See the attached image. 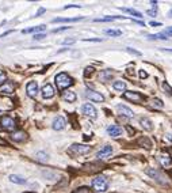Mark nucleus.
Here are the masks:
<instances>
[{
  "label": "nucleus",
  "instance_id": "1",
  "mask_svg": "<svg viewBox=\"0 0 172 193\" xmlns=\"http://www.w3.org/2000/svg\"><path fill=\"white\" fill-rule=\"evenodd\" d=\"M72 84H73L72 78L68 76L65 72H61L56 76V86H57V90H60V91H64L65 88L70 87Z\"/></svg>",
  "mask_w": 172,
  "mask_h": 193
},
{
  "label": "nucleus",
  "instance_id": "2",
  "mask_svg": "<svg viewBox=\"0 0 172 193\" xmlns=\"http://www.w3.org/2000/svg\"><path fill=\"white\" fill-rule=\"evenodd\" d=\"M92 188L95 192H106L108 188V180L104 176H96L92 180Z\"/></svg>",
  "mask_w": 172,
  "mask_h": 193
},
{
  "label": "nucleus",
  "instance_id": "3",
  "mask_svg": "<svg viewBox=\"0 0 172 193\" xmlns=\"http://www.w3.org/2000/svg\"><path fill=\"white\" fill-rule=\"evenodd\" d=\"M0 127H2L3 131H8V132H12L15 131V128H16V122L12 117L10 116H3L0 118Z\"/></svg>",
  "mask_w": 172,
  "mask_h": 193
},
{
  "label": "nucleus",
  "instance_id": "4",
  "mask_svg": "<svg viewBox=\"0 0 172 193\" xmlns=\"http://www.w3.org/2000/svg\"><path fill=\"white\" fill-rule=\"evenodd\" d=\"M147 174H148V176H151L155 181H157L159 184H163V185L167 184V178H165V176H164L161 172H159V170H156V169H148V170H147Z\"/></svg>",
  "mask_w": 172,
  "mask_h": 193
},
{
  "label": "nucleus",
  "instance_id": "5",
  "mask_svg": "<svg viewBox=\"0 0 172 193\" xmlns=\"http://www.w3.org/2000/svg\"><path fill=\"white\" fill-rule=\"evenodd\" d=\"M123 98L125 99H129V101H132V102H143L144 101V95H141L140 92H136V91H126V92H123Z\"/></svg>",
  "mask_w": 172,
  "mask_h": 193
},
{
  "label": "nucleus",
  "instance_id": "6",
  "mask_svg": "<svg viewBox=\"0 0 172 193\" xmlns=\"http://www.w3.org/2000/svg\"><path fill=\"white\" fill-rule=\"evenodd\" d=\"M69 151H72L75 154H79V155H84V154H88L89 151H91V147L84 146V144H72L69 148Z\"/></svg>",
  "mask_w": 172,
  "mask_h": 193
},
{
  "label": "nucleus",
  "instance_id": "7",
  "mask_svg": "<svg viewBox=\"0 0 172 193\" xmlns=\"http://www.w3.org/2000/svg\"><path fill=\"white\" fill-rule=\"evenodd\" d=\"M26 92L30 98H35L37 94H38V84L37 82H29L27 86H26Z\"/></svg>",
  "mask_w": 172,
  "mask_h": 193
},
{
  "label": "nucleus",
  "instance_id": "8",
  "mask_svg": "<svg viewBox=\"0 0 172 193\" xmlns=\"http://www.w3.org/2000/svg\"><path fill=\"white\" fill-rule=\"evenodd\" d=\"M65 125H66L65 118L61 117V116H57V117H56L54 120H53V124H52V127H53L54 131H61V129L65 128Z\"/></svg>",
  "mask_w": 172,
  "mask_h": 193
},
{
  "label": "nucleus",
  "instance_id": "9",
  "mask_svg": "<svg viewBox=\"0 0 172 193\" xmlns=\"http://www.w3.org/2000/svg\"><path fill=\"white\" fill-rule=\"evenodd\" d=\"M41 92H42V96H43L45 99L53 98L54 94H56L54 88L52 87V84H49V83H46V84H45V86L42 87V90H41Z\"/></svg>",
  "mask_w": 172,
  "mask_h": 193
},
{
  "label": "nucleus",
  "instance_id": "10",
  "mask_svg": "<svg viewBox=\"0 0 172 193\" xmlns=\"http://www.w3.org/2000/svg\"><path fill=\"white\" fill-rule=\"evenodd\" d=\"M85 95H87V98H89L92 102H103L104 101V96L93 90H87L85 91Z\"/></svg>",
  "mask_w": 172,
  "mask_h": 193
},
{
  "label": "nucleus",
  "instance_id": "11",
  "mask_svg": "<svg viewBox=\"0 0 172 193\" xmlns=\"http://www.w3.org/2000/svg\"><path fill=\"white\" fill-rule=\"evenodd\" d=\"M83 113L85 114V116L92 117V118L96 117V109H95V106L93 105H91V103H84L83 105Z\"/></svg>",
  "mask_w": 172,
  "mask_h": 193
},
{
  "label": "nucleus",
  "instance_id": "12",
  "mask_svg": "<svg viewBox=\"0 0 172 193\" xmlns=\"http://www.w3.org/2000/svg\"><path fill=\"white\" fill-rule=\"evenodd\" d=\"M111 153H113V147H111V146H104L102 150L98 151V154H96V158H98V159H104V158L110 157Z\"/></svg>",
  "mask_w": 172,
  "mask_h": 193
},
{
  "label": "nucleus",
  "instance_id": "13",
  "mask_svg": "<svg viewBox=\"0 0 172 193\" xmlns=\"http://www.w3.org/2000/svg\"><path fill=\"white\" fill-rule=\"evenodd\" d=\"M107 133L113 137H118L122 135V128L119 127V125H110V127L107 128Z\"/></svg>",
  "mask_w": 172,
  "mask_h": 193
},
{
  "label": "nucleus",
  "instance_id": "14",
  "mask_svg": "<svg viewBox=\"0 0 172 193\" xmlns=\"http://www.w3.org/2000/svg\"><path fill=\"white\" fill-rule=\"evenodd\" d=\"M117 110H118V112L121 113V114H123V116H126V117H129V118L134 117L133 110L130 109V107L125 106V105H118V106H117Z\"/></svg>",
  "mask_w": 172,
  "mask_h": 193
},
{
  "label": "nucleus",
  "instance_id": "15",
  "mask_svg": "<svg viewBox=\"0 0 172 193\" xmlns=\"http://www.w3.org/2000/svg\"><path fill=\"white\" fill-rule=\"evenodd\" d=\"M11 139H12L14 142H25V140L27 139V133L23 131H16L11 135Z\"/></svg>",
  "mask_w": 172,
  "mask_h": 193
},
{
  "label": "nucleus",
  "instance_id": "16",
  "mask_svg": "<svg viewBox=\"0 0 172 193\" xmlns=\"http://www.w3.org/2000/svg\"><path fill=\"white\" fill-rule=\"evenodd\" d=\"M14 83H11V82H6L4 84H3L2 87H0V91L3 92V94H12L14 92Z\"/></svg>",
  "mask_w": 172,
  "mask_h": 193
},
{
  "label": "nucleus",
  "instance_id": "17",
  "mask_svg": "<svg viewBox=\"0 0 172 193\" xmlns=\"http://www.w3.org/2000/svg\"><path fill=\"white\" fill-rule=\"evenodd\" d=\"M159 161H160V163H161L164 167H168V166L171 165L172 159H171L170 155H167V154H161V155L159 157Z\"/></svg>",
  "mask_w": 172,
  "mask_h": 193
},
{
  "label": "nucleus",
  "instance_id": "18",
  "mask_svg": "<svg viewBox=\"0 0 172 193\" xmlns=\"http://www.w3.org/2000/svg\"><path fill=\"white\" fill-rule=\"evenodd\" d=\"M111 78H113V72H111L110 69H104V71L99 73V79L102 82H107V80H110Z\"/></svg>",
  "mask_w": 172,
  "mask_h": 193
},
{
  "label": "nucleus",
  "instance_id": "19",
  "mask_svg": "<svg viewBox=\"0 0 172 193\" xmlns=\"http://www.w3.org/2000/svg\"><path fill=\"white\" fill-rule=\"evenodd\" d=\"M62 99H64V101H68V102H75L76 101V94H75L73 91H64Z\"/></svg>",
  "mask_w": 172,
  "mask_h": 193
},
{
  "label": "nucleus",
  "instance_id": "20",
  "mask_svg": "<svg viewBox=\"0 0 172 193\" xmlns=\"http://www.w3.org/2000/svg\"><path fill=\"white\" fill-rule=\"evenodd\" d=\"M140 122H141V127H143L144 129H147V131H152L153 129V125H152V121L149 120V118H145V117H143L140 120Z\"/></svg>",
  "mask_w": 172,
  "mask_h": 193
},
{
  "label": "nucleus",
  "instance_id": "21",
  "mask_svg": "<svg viewBox=\"0 0 172 193\" xmlns=\"http://www.w3.org/2000/svg\"><path fill=\"white\" fill-rule=\"evenodd\" d=\"M138 144L143 146L144 148H147V150H151L152 148V142L148 139V137H140V139H138Z\"/></svg>",
  "mask_w": 172,
  "mask_h": 193
},
{
  "label": "nucleus",
  "instance_id": "22",
  "mask_svg": "<svg viewBox=\"0 0 172 193\" xmlns=\"http://www.w3.org/2000/svg\"><path fill=\"white\" fill-rule=\"evenodd\" d=\"M10 181L11 182H14V184H19V185L26 184V178L18 176V174H12V176H10Z\"/></svg>",
  "mask_w": 172,
  "mask_h": 193
},
{
  "label": "nucleus",
  "instance_id": "23",
  "mask_svg": "<svg viewBox=\"0 0 172 193\" xmlns=\"http://www.w3.org/2000/svg\"><path fill=\"white\" fill-rule=\"evenodd\" d=\"M113 87H114V90H117V91H125L126 90V83L122 80H115L113 83Z\"/></svg>",
  "mask_w": 172,
  "mask_h": 193
},
{
  "label": "nucleus",
  "instance_id": "24",
  "mask_svg": "<svg viewBox=\"0 0 172 193\" xmlns=\"http://www.w3.org/2000/svg\"><path fill=\"white\" fill-rule=\"evenodd\" d=\"M45 27H46V26L41 25V26H37V27L26 29V30H23V31H22V33H23V34H27V33H37V31H42V30H45Z\"/></svg>",
  "mask_w": 172,
  "mask_h": 193
},
{
  "label": "nucleus",
  "instance_id": "25",
  "mask_svg": "<svg viewBox=\"0 0 172 193\" xmlns=\"http://www.w3.org/2000/svg\"><path fill=\"white\" fill-rule=\"evenodd\" d=\"M122 11H125V12H128V14H132L133 16H136V18H143L144 15L140 12V11H137V10H133V8H121Z\"/></svg>",
  "mask_w": 172,
  "mask_h": 193
},
{
  "label": "nucleus",
  "instance_id": "26",
  "mask_svg": "<svg viewBox=\"0 0 172 193\" xmlns=\"http://www.w3.org/2000/svg\"><path fill=\"white\" fill-rule=\"evenodd\" d=\"M115 19H125V16H106V18H96L95 22H110Z\"/></svg>",
  "mask_w": 172,
  "mask_h": 193
},
{
  "label": "nucleus",
  "instance_id": "27",
  "mask_svg": "<svg viewBox=\"0 0 172 193\" xmlns=\"http://www.w3.org/2000/svg\"><path fill=\"white\" fill-rule=\"evenodd\" d=\"M83 18H57V19H53V22L56 23V22H79L81 21Z\"/></svg>",
  "mask_w": 172,
  "mask_h": 193
},
{
  "label": "nucleus",
  "instance_id": "28",
  "mask_svg": "<svg viewBox=\"0 0 172 193\" xmlns=\"http://www.w3.org/2000/svg\"><path fill=\"white\" fill-rule=\"evenodd\" d=\"M37 159H38L39 162H48L49 161V155L46 153H42V151H39V153H37Z\"/></svg>",
  "mask_w": 172,
  "mask_h": 193
},
{
  "label": "nucleus",
  "instance_id": "29",
  "mask_svg": "<svg viewBox=\"0 0 172 193\" xmlns=\"http://www.w3.org/2000/svg\"><path fill=\"white\" fill-rule=\"evenodd\" d=\"M149 40H168V37L165 33H160V34H155V35H148Z\"/></svg>",
  "mask_w": 172,
  "mask_h": 193
},
{
  "label": "nucleus",
  "instance_id": "30",
  "mask_svg": "<svg viewBox=\"0 0 172 193\" xmlns=\"http://www.w3.org/2000/svg\"><path fill=\"white\" fill-rule=\"evenodd\" d=\"M104 33H106L107 35H111V37H118V35L122 34L121 30H114V29H108V30H106Z\"/></svg>",
  "mask_w": 172,
  "mask_h": 193
},
{
  "label": "nucleus",
  "instance_id": "31",
  "mask_svg": "<svg viewBox=\"0 0 172 193\" xmlns=\"http://www.w3.org/2000/svg\"><path fill=\"white\" fill-rule=\"evenodd\" d=\"M73 193H92V192L89 191V188H87V186H81L79 189H76Z\"/></svg>",
  "mask_w": 172,
  "mask_h": 193
},
{
  "label": "nucleus",
  "instance_id": "32",
  "mask_svg": "<svg viewBox=\"0 0 172 193\" xmlns=\"http://www.w3.org/2000/svg\"><path fill=\"white\" fill-rule=\"evenodd\" d=\"M152 105H153V106H156V107H163V106H164V103H163L161 99L155 98V99L152 101Z\"/></svg>",
  "mask_w": 172,
  "mask_h": 193
},
{
  "label": "nucleus",
  "instance_id": "33",
  "mask_svg": "<svg viewBox=\"0 0 172 193\" xmlns=\"http://www.w3.org/2000/svg\"><path fill=\"white\" fill-rule=\"evenodd\" d=\"M163 88H164V90H165V91L168 92V94H171V95H172V88L170 87V84H168L167 82H164V83H163Z\"/></svg>",
  "mask_w": 172,
  "mask_h": 193
},
{
  "label": "nucleus",
  "instance_id": "34",
  "mask_svg": "<svg viewBox=\"0 0 172 193\" xmlns=\"http://www.w3.org/2000/svg\"><path fill=\"white\" fill-rule=\"evenodd\" d=\"M92 72H93V68H92V67H87V68H85V71H84V76L91 75Z\"/></svg>",
  "mask_w": 172,
  "mask_h": 193
},
{
  "label": "nucleus",
  "instance_id": "35",
  "mask_svg": "<svg viewBox=\"0 0 172 193\" xmlns=\"http://www.w3.org/2000/svg\"><path fill=\"white\" fill-rule=\"evenodd\" d=\"M126 50L130 52V53H133V54H136V56H141V52L134 50V49H132V48H126Z\"/></svg>",
  "mask_w": 172,
  "mask_h": 193
},
{
  "label": "nucleus",
  "instance_id": "36",
  "mask_svg": "<svg viewBox=\"0 0 172 193\" xmlns=\"http://www.w3.org/2000/svg\"><path fill=\"white\" fill-rule=\"evenodd\" d=\"M46 37V34H43V33H39V34H34V40H42Z\"/></svg>",
  "mask_w": 172,
  "mask_h": 193
},
{
  "label": "nucleus",
  "instance_id": "37",
  "mask_svg": "<svg viewBox=\"0 0 172 193\" xmlns=\"http://www.w3.org/2000/svg\"><path fill=\"white\" fill-rule=\"evenodd\" d=\"M4 83H6V75L4 73H0V86H3Z\"/></svg>",
  "mask_w": 172,
  "mask_h": 193
},
{
  "label": "nucleus",
  "instance_id": "38",
  "mask_svg": "<svg viewBox=\"0 0 172 193\" xmlns=\"http://www.w3.org/2000/svg\"><path fill=\"white\" fill-rule=\"evenodd\" d=\"M148 15H151V16H156V14H157V11H156V8H153V10H148Z\"/></svg>",
  "mask_w": 172,
  "mask_h": 193
},
{
  "label": "nucleus",
  "instance_id": "39",
  "mask_svg": "<svg viewBox=\"0 0 172 193\" xmlns=\"http://www.w3.org/2000/svg\"><path fill=\"white\" fill-rule=\"evenodd\" d=\"M126 131H128L130 135H134V133H136V131H134V128H132L130 127V125H126Z\"/></svg>",
  "mask_w": 172,
  "mask_h": 193
},
{
  "label": "nucleus",
  "instance_id": "40",
  "mask_svg": "<svg viewBox=\"0 0 172 193\" xmlns=\"http://www.w3.org/2000/svg\"><path fill=\"white\" fill-rule=\"evenodd\" d=\"M140 78H141V79H145V78H148V73L145 72L144 69H141V71H140Z\"/></svg>",
  "mask_w": 172,
  "mask_h": 193
},
{
  "label": "nucleus",
  "instance_id": "41",
  "mask_svg": "<svg viewBox=\"0 0 172 193\" xmlns=\"http://www.w3.org/2000/svg\"><path fill=\"white\" fill-rule=\"evenodd\" d=\"M69 26H65V27H60V29H56V30H53V33H58V31H64V30H68Z\"/></svg>",
  "mask_w": 172,
  "mask_h": 193
},
{
  "label": "nucleus",
  "instance_id": "42",
  "mask_svg": "<svg viewBox=\"0 0 172 193\" xmlns=\"http://www.w3.org/2000/svg\"><path fill=\"white\" fill-rule=\"evenodd\" d=\"M73 42H75V40H65V41H62L64 45H70V44H73Z\"/></svg>",
  "mask_w": 172,
  "mask_h": 193
},
{
  "label": "nucleus",
  "instance_id": "43",
  "mask_svg": "<svg viewBox=\"0 0 172 193\" xmlns=\"http://www.w3.org/2000/svg\"><path fill=\"white\" fill-rule=\"evenodd\" d=\"M79 7H80V6H77V4H73V6H65L64 8H65V10H68V8H79Z\"/></svg>",
  "mask_w": 172,
  "mask_h": 193
},
{
  "label": "nucleus",
  "instance_id": "44",
  "mask_svg": "<svg viewBox=\"0 0 172 193\" xmlns=\"http://www.w3.org/2000/svg\"><path fill=\"white\" fill-rule=\"evenodd\" d=\"M151 26H153V27H157V26H161V23H157V22H151L149 23Z\"/></svg>",
  "mask_w": 172,
  "mask_h": 193
},
{
  "label": "nucleus",
  "instance_id": "45",
  "mask_svg": "<svg viewBox=\"0 0 172 193\" xmlns=\"http://www.w3.org/2000/svg\"><path fill=\"white\" fill-rule=\"evenodd\" d=\"M165 34H172V27L167 29V30H165Z\"/></svg>",
  "mask_w": 172,
  "mask_h": 193
},
{
  "label": "nucleus",
  "instance_id": "46",
  "mask_svg": "<svg viewBox=\"0 0 172 193\" xmlns=\"http://www.w3.org/2000/svg\"><path fill=\"white\" fill-rule=\"evenodd\" d=\"M168 153H170V157L172 159V148H168Z\"/></svg>",
  "mask_w": 172,
  "mask_h": 193
},
{
  "label": "nucleus",
  "instance_id": "47",
  "mask_svg": "<svg viewBox=\"0 0 172 193\" xmlns=\"http://www.w3.org/2000/svg\"><path fill=\"white\" fill-rule=\"evenodd\" d=\"M170 16H172V11H170Z\"/></svg>",
  "mask_w": 172,
  "mask_h": 193
},
{
  "label": "nucleus",
  "instance_id": "48",
  "mask_svg": "<svg viewBox=\"0 0 172 193\" xmlns=\"http://www.w3.org/2000/svg\"><path fill=\"white\" fill-rule=\"evenodd\" d=\"M25 193H33V192H25Z\"/></svg>",
  "mask_w": 172,
  "mask_h": 193
}]
</instances>
